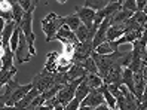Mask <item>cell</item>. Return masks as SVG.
Masks as SVG:
<instances>
[{
    "mask_svg": "<svg viewBox=\"0 0 147 110\" xmlns=\"http://www.w3.org/2000/svg\"><path fill=\"white\" fill-rule=\"evenodd\" d=\"M15 57L16 60H18L20 64H24V63H28L31 60V54H30V48H28V43H27V39H25V36L20 34V42H18V46H16L15 49Z\"/></svg>",
    "mask_w": 147,
    "mask_h": 110,
    "instance_id": "cell-5",
    "label": "cell"
},
{
    "mask_svg": "<svg viewBox=\"0 0 147 110\" xmlns=\"http://www.w3.org/2000/svg\"><path fill=\"white\" fill-rule=\"evenodd\" d=\"M39 94H40V91H39L37 88H34V86H33V88H31V89H30V91H28L21 100L16 101V103L13 104V107H15V109H27V106L34 100V97L39 95Z\"/></svg>",
    "mask_w": 147,
    "mask_h": 110,
    "instance_id": "cell-10",
    "label": "cell"
},
{
    "mask_svg": "<svg viewBox=\"0 0 147 110\" xmlns=\"http://www.w3.org/2000/svg\"><path fill=\"white\" fill-rule=\"evenodd\" d=\"M16 67L12 70H3V69H0V89H2L7 82H9L12 78H15V74H16Z\"/></svg>",
    "mask_w": 147,
    "mask_h": 110,
    "instance_id": "cell-17",
    "label": "cell"
},
{
    "mask_svg": "<svg viewBox=\"0 0 147 110\" xmlns=\"http://www.w3.org/2000/svg\"><path fill=\"white\" fill-rule=\"evenodd\" d=\"M24 13H25V11L22 9L18 3L12 5V18H13V21H16V22L20 24L21 20H22V16H24Z\"/></svg>",
    "mask_w": 147,
    "mask_h": 110,
    "instance_id": "cell-22",
    "label": "cell"
},
{
    "mask_svg": "<svg viewBox=\"0 0 147 110\" xmlns=\"http://www.w3.org/2000/svg\"><path fill=\"white\" fill-rule=\"evenodd\" d=\"M18 5L22 7L25 12H28V11L36 9V6L39 5V0H18Z\"/></svg>",
    "mask_w": 147,
    "mask_h": 110,
    "instance_id": "cell-21",
    "label": "cell"
},
{
    "mask_svg": "<svg viewBox=\"0 0 147 110\" xmlns=\"http://www.w3.org/2000/svg\"><path fill=\"white\" fill-rule=\"evenodd\" d=\"M33 13H34V11L25 12L24 16H22V20H21V22H20L22 34L25 36V39H27V43H28V48H30L31 57L36 55V46H34V43H36V34H34V31H33Z\"/></svg>",
    "mask_w": 147,
    "mask_h": 110,
    "instance_id": "cell-2",
    "label": "cell"
},
{
    "mask_svg": "<svg viewBox=\"0 0 147 110\" xmlns=\"http://www.w3.org/2000/svg\"><path fill=\"white\" fill-rule=\"evenodd\" d=\"M106 2H107V3H110V2H116V0H106Z\"/></svg>",
    "mask_w": 147,
    "mask_h": 110,
    "instance_id": "cell-36",
    "label": "cell"
},
{
    "mask_svg": "<svg viewBox=\"0 0 147 110\" xmlns=\"http://www.w3.org/2000/svg\"><path fill=\"white\" fill-rule=\"evenodd\" d=\"M82 22H80V20H79V16H77L76 13H71V15H67L65 16V25H68L73 31H76L77 30V27H79Z\"/></svg>",
    "mask_w": 147,
    "mask_h": 110,
    "instance_id": "cell-19",
    "label": "cell"
},
{
    "mask_svg": "<svg viewBox=\"0 0 147 110\" xmlns=\"http://www.w3.org/2000/svg\"><path fill=\"white\" fill-rule=\"evenodd\" d=\"M135 2H137V11H143L146 3H147V0H135Z\"/></svg>",
    "mask_w": 147,
    "mask_h": 110,
    "instance_id": "cell-29",
    "label": "cell"
},
{
    "mask_svg": "<svg viewBox=\"0 0 147 110\" xmlns=\"http://www.w3.org/2000/svg\"><path fill=\"white\" fill-rule=\"evenodd\" d=\"M85 82L88 83V86H89L91 89L100 88L102 83H104V80H102V78H101L98 73H86V74H85Z\"/></svg>",
    "mask_w": 147,
    "mask_h": 110,
    "instance_id": "cell-14",
    "label": "cell"
},
{
    "mask_svg": "<svg viewBox=\"0 0 147 110\" xmlns=\"http://www.w3.org/2000/svg\"><path fill=\"white\" fill-rule=\"evenodd\" d=\"M16 25H18V22L13 21V20L6 21V24H5V28H3V31H2V43H3V46H9L11 36H12L13 30L16 28Z\"/></svg>",
    "mask_w": 147,
    "mask_h": 110,
    "instance_id": "cell-11",
    "label": "cell"
},
{
    "mask_svg": "<svg viewBox=\"0 0 147 110\" xmlns=\"http://www.w3.org/2000/svg\"><path fill=\"white\" fill-rule=\"evenodd\" d=\"M58 58H59V52H57V51L49 52L46 55V63H45V67H43V69L48 70V72L57 73L58 72Z\"/></svg>",
    "mask_w": 147,
    "mask_h": 110,
    "instance_id": "cell-12",
    "label": "cell"
},
{
    "mask_svg": "<svg viewBox=\"0 0 147 110\" xmlns=\"http://www.w3.org/2000/svg\"><path fill=\"white\" fill-rule=\"evenodd\" d=\"M55 76H57V73L48 72V70L43 69L39 74L34 76L33 85H34V88H37L40 92H43L45 89H48V88L55 85Z\"/></svg>",
    "mask_w": 147,
    "mask_h": 110,
    "instance_id": "cell-4",
    "label": "cell"
},
{
    "mask_svg": "<svg viewBox=\"0 0 147 110\" xmlns=\"http://www.w3.org/2000/svg\"><path fill=\"white\" fill-rule=\"evenodd\" d=\"M45 101H46L45 97H43L42 94H39V95L34 97V100L27 106V109H40V107L43 106V103H45Z\"/></svg>",
    "mask_w": 147,
    "mask_h": 110,
    "instance_id": "cell-26",
    "label": "cell"
},
{
    "mask_svg": "<svg viewBox=\"0 0 147 110\" xmlns=\"http://www.w3.org/2000/svg\"><path fill=\"white\" fill-rule=\"evenodd\" d=\"M65 73H67L68 80L71 82V80H74L77 78H85V74L88 73V72H86V69L83 67V61H73L71 67Z\"/></svg>",
    "mask_w": 147,
    "mask_h": 110,
    "instance_id": "cell-9",
    "label": "cell"
},
{
    "mask_svg": "<svg viewBox=\"0 0 147 110\" xmlns=\"http://www.w3.org/2000/svg\"><path fill=\"white\" fill-rule=\"evenodd\" d=\"M143 12H144V13L147 15V3H146V6H144V9H143Z\"/></svg>",
    "mask_w": 147,
    "mask_h": 110,
    "instance_id": "cell-34",
    "label": "cell"
},
{
    "mask_svg": "<svg viewBox=\"0 0 147 110\" xmlns=\"http://www.w3.org/2000/svg\"><path fill=\"white\" fill-rule=\"evenodd\" d=\"M122 7L126 9V11L135 12L137 11V2H135V0H123V2H122Z\"/></svg>",
    "mask_w": 147,
    "mask_h": 110,
    "instance_id": "cell-28",
    "label": "cell"
},
{
    "mask_svg": "<svg viewBox=\"0 0 147 110\" xmlns=\"http://www.w3.org/2000/svg\"><path fill=\"white\" fill-rule=\"evenodd\" d=\"M89 30H91V28H88V27H86L85 24H80L79 27H77V30H76L74 33H76L77 39H79V42H83V40H86V39H88Z\"/></svg>",
    "mask_w": 147,
    "mask_h": 110,
    "instance_id": "cell-24",
    "label": "cell"
},
{
    "mask_svg": "<svg viewBox=\"0 0 147 110\" xmlns=\"http://www.w3.org/2000/svg\"><path fill=\"white\" fill-rule=\"evenodd\" d=\"M106 5H107L106 0H85V6L92 7V9H95V11H98V9H101V7H104Z\"/></svg>",
    "mask_w": 147,
    "mask_h": 110,
    "instance_id": "cell-25",
    "label": "cell"
},
{
    "mask_svg": "<svg viewBox=\"0 0 147 110\" xmlns=\"http://www.w3.org/2000/svg\"><path fill=\"white\" fill-rule=\"evenodd\" d=\"M83 67L86 69L88 73H98V67H97V63L92 57H88L86 60H83Z\"/></svg>",
    "mask_w": 147,
    "mask_h": 110,
    "instance_id": "cell-23",
    "label": "cell"
},
{
    "mask_svg": "<svg viewBox=\"0 0 147 110\" xmlns=\"http://www.w3.org/2000/svg\"><path fill=\"white\" fill-rule=\"evenodd\" d=\"M102 103H106V100H104V95H102L101 89L100 88H94V89H91L88 92V95L82 100L79 109H82V110H95Z\"/></svg>",
    "mask_w": 147,
    "mask_h": 110,
    "instance_id": "cell-3",
    "label": "cell"
},
{
    "mask_svg": "<svg viewBox=\"0 0 147 110\" xmlns=\"http://www.w3.org/2000/svg\"><path fill=\"white\" fill-rule=\"evenodd\" d=\"M74 11H76V15L79 16L80 22L85 24L88 28H91L92 24H94L95 13H97V11L92 9V7H88V6H76Z\"/></svg>",
    "mask_w": 147,
    "mask_h": 110,
    "instance_id": "cell-6",
    "label": "cell"
},
{
    "mask_svg": "<svg viewBox=\"0 0 147 110\" xmlns=\"http://www.w3.org/2000/svg\"><path fill=\"white\" fill-rule=\"evenodd\" d=\"M146 51H147V45H146Z\"/></svg>",
    "mask_w": 147,
    "mask_h": 110,
    "instance_id": "cell-39",
    "label": "cell"
},
{
    "mask_svg": "<svg viewBox=\"0 0 147 110\" xmlns=\"http://www.w3.org/2000/svg\"><path fill=\"white\" fill-rule=\"evenodd\" d=\"M34 85H33V82H30V83H27V85H18L15 89H13V92L11 94V97H9V101H7V107H13V104L16 103L18 100H21L27 92L33 88Z\"/></svg>",
    "mask_w": 147,
    "mask_h": 110,
    "instance_id": "cell-8",
    "label": "cell"
},
{
    "mask_svg": "<svg viewBox=\"0 0 147 110\" xmlns=\"http://www.w3.org/2000/svg\"><path fill=\"white\" fill-rule=\"evenodd\" d=\"M0 43H2V37H0ZM2 45H3V43H2Z\"/></svg>",
    "mask_w": 147,
    "mask_h": 110,
    "instance_id": "cell-37",
    "label": "cell"
},
{
    "mask_svg": "<svg viewBox=\"0 0 147 110\" xmlns=\"http://www.w3.org/2000/svg\"><path fill=\"white\" fill-rule=\"evenodd\" d=\"M57 2H58L59 5H65V3H67V0H57Z\"/></svg>",
    "mask_w": 147,
    "mask_h": 110,
    "instance_id": "cell-33",
    "label": "cell"
},
{
    "mask_svg": "<svg viewBox=\"0 0 147 110\" xmlns=\"http://www.w3.org/2000/svg\"><path fill=\"white\" fill-rule=\"evenodd\" d=\"M132 18H134L138 24H140V25H143V27H144V24L147 22V15H146L143 11H135L134 15H132Z\"/></svg>",
    "mask_w": 147,
    "mask_h": 110,
    "instance_id": "cell-27",
    "label": "cell"
},
{
    "mask_svg": "<svg viewBox=\"0 0 147 110\" xmlns=\"http://www.w3.org/2000/svg\"><path fill=\"white\" fill-rule=\"evenodd\" d=\"M3 55H5V46H3L2 43H0V60L3 58Z\"/></svg>",
    "mask_w": 147,
    "mask_h": 110,
    "instance_id": "cell-32",
    "label": "cell"
},
{
    "mask_svg": "<svg viewBox=\"0 0 147 110\" xmlns=\"http://www.w3.org/2000/svg\"><path fill=\"white\" fill-rule=\"evenodd\" d=\"M120 83L125 85L131 92H134V72L129 69V67H123L122 72V78H120Z\"/></svg>",
    "mask_w": 147,
    "mask_h": 110,
    "instance_id": "cell-13",
    "label": "cell"
},
{
    "mask_svg": "<svg viewBox=\"0 0 147 110\" xmlns=\"http://www.w3.org/2000/svg\"><path fill=\"white\" fill-rule=\"evenodd\" d=\"M55 40H59L61 43H67V42H70V43H79V39H77V36H76V33L68 27V25H61V27L58 28V31H57V34H55V37H54Z\"/></svg>",
    "mask_w": 147,
    "mask_h": 110,
    "instance_id": "cell-7",
    "label": "cell"
},
{
    "mask_svg": "<svg viewBox=\"0 0 147 110\" xmlns=\"http://www.w3.org/2000/svg\"><path fill=\"white\" fill-rule=\"evenodd\" d=\"M9 2H11L12 5H15V3H18V0H9Z\"/></svg>",
    "mask_w": 147,
    "mask_h": 110,
    "instance_id": "cell-35",
    "label": "cell"
},
{
    "mask_svg": "<svg viewBox=\"0 0 147 110\" xmlns=\"http://www.w3.org/2000/svg\"><path fill=\"white\" fill-rule=\"evenodd\" d=\"M97 54H102V55H106V54H111V52H116V51L113 49V46H111V43L109 40L106 42H102V43H100L97 48L94 49Z\"/></svg>",
    "mask_w": 147,
    "mask_h": 110,
    "instance_id": "cell-18",
    "label": "cell"
},
{
    "mask_svg": "<svg viewBox=\"0 0 147 110\" xmlns=\"http://www.w3.org/2000/svg\"><path fill=\"white\" fill-rule=\"evenodd\" d=\"M64 24H65V16H59L57 13H48L42 20V30L45 33V40L46 42L54 40L58 28Z\"/></svg>",
    "mask_w": 147,
    "mask_h": 110,
    "instance_id": "cell-1",
    "label": "cell"
},
{
    "mask_svg": "<svg viewBox=\"0 0 147 110\" xmlns=\"http://www.w3.org/2000/svg\"><path fill=\"white\" fill-rule=\"evenodd\" d=\"M0 16H2L5 21L13 20L12 18V3L9 0H5V2L0 3Z\"/></svg>",
    "mask_w": 147,
    "mask_h": 110,
    "instance_id": "cell-16",
    "label": "cell"
},
{
    "mask_svg": "<svg viewBox=\"0 0 147 110\" xmlns=\"http://www.w3.org/2000/svg\"><path fill=\"white\" fill-rule=\"evenodd\" d=\"M76 46H77L76 43H70V42L63 43V52H61V55H64V57H67V58H71V60H73Z\"/></svg>",
    "mask_w": 147,
    "mask_h": 110,
    "instance_id": "cell-20",
    "label": "cell"
},
{
    "mask_svg": "<svg viewBox=\"0 0 147 110\" xmlns=\"http://www.w3.org/2000/svg\"><path fill=\"white\" fill-rule=\"evenodd\" d=\"M5 24H6V21L0 16V37H2V31H3V28H5Z\"/></svg>",
    "mask_w": 147,
    "mask_h": 110,
    "instance_id": "cell-30",
    "label": "cell"
},
{
    "mask_svg": "<svg viewBox=\"0 0 147 110\" xmlns=\"http://www.w3.org/2000/svg\"><path fill=\"white\" fill-rule=\"evenodd\" d=\"M100 89H101V92H102V95H104V100H106V104L109 106V110H110V109H111V110L117 109L116 98H115V95H113V94H111V92L109 91V88H107V83H102V85L100 86Z\"/></svg>",
    "mask_w": 147,
    "mask_h": 110,
    "instance_id": "cell-15",
    "label": "cell"
},
{
    "mask_svg": "<svg viewBox=\"0 0 147 110\" xmlns=\"http://www.w3.org/2000/svg\"><path fill=\"white\" fill-rule=\"evenodd\" d=\"M2 2H5V0H0V3H2Z\"/></svg>",
    "mask_w": 147,
    "mask_h": 110,
    "instance_id": "cell-38",
    "label": "cell"
},
{
    "mask_svg": "<svg viewBox=\"0 0 147 110\" xmlns=\"http://www.w3.org/2000/svg\"><path fill=\"white\" fill-rule=\"evenodd\" d=\"M141 72H143V78H144V80H146V83H147V64L143 67Z\"/></svg>",
    "mask_w": 147,
    "mask_h": 110,
    "instance_id": "cell-31",
    "label": "cell"
}]
</instances>
